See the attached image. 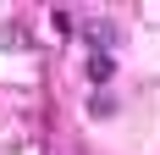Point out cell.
<instances>
[{
  "instance_id": "cell-1",
  "label": "cell",
  "mask_w": 160,
  "mask_h": 155,
  "mask_svg": "<svg viewBox=\"0 0 160 155\" xmlns=\"http://www.w3.org/2000/svg\"><path fill=\"white\" fill-rule=\"evenodd\" d=\"M88 78H94V83H105V78H111V56H105V50H99V56H88Z\"/></svg>"
}]
</instances>
